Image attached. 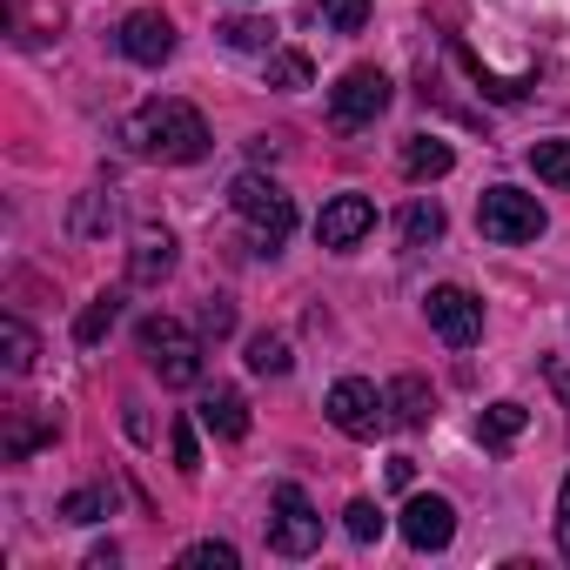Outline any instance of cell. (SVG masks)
Instances as JSON below:
<instances>
[{"mask_svg":"<svg viewBox=\"0 0 570 570\" xmlns=\"http://www.w3.org/2000/svg\"><path fill=\"white\" fill-rule=\"evenodd\" d=\"M108 510H115V490H108V483H88V490H75V497L61 503L68 523H101Z\"/></svg>","mask_w":570,"mask_h":570,"instance_id":"cell-22","label":"cell"},{"mask_svg":"<svg viewBox=\"0 0 570 570\" xmlns=\"http://www.w3.org/2000/svg\"><path fill=\"white\" fill-rule=\"evenodd\" d=\"M202 430H215L222 443H242V436H248V403H242L235 390L202 396Z\"/></svg>","mask_w":570,"mask_h":570,"instance_id":"cell-12","label":"cell"},{"mask_svg":"<svg viewBox=\"0 0 570 570\" xmlns=\"http://www.w3.org/2000/svg\"><path fill=\"white\" fill-rule=\"evenodd\" d=\"M181 570H235V543H188Z\"/></svg>","mask_w":570,"mask_h":570,"instance_id":"cell-27","label":"cell"},{"mask_svg":"<svg viewBox=\"0 0 570 570\" xmlns=\"http://www.w3.org/2000/svg\"><path fill=\"white\" fill-rule=\"evenodd\" d=\"M403 168H410L416 181H436V175H450V168H456V155H450V141H436V135H410Z\"/></svg>","mask_w":570,"mask_h":570,"instance_id":"cell-16","label":"cell"},{"mask_svg":"<svg viewBox=\"0 0 570 570\" xmlns=\"http://www.w3.org/2000/svg\"><path fill=\"white\" fill-rule=\"evenodd\" d=\"M523 423H530L523 403H490V410L476 416V436H483V450H510V443L523 436Z\"/></svg>","mask_w":570,"mask_h":570,"instance_id":"cell-15","label":"cell"},{"mask_svg":"<svg viewBox=\"0 0 570 570\" xmlns=\"http://www.w3.org/2000/svg\"><path fill=\"white\" fill-rule=\"evenodd\" d=\"M115 316H121V296H95V303L75 316V343H81V350H95V343L115 330Z\"/></svg>","mask_w":570,"mask_h":570,"instance_id":"cell-21","label":"cell"},{"mask_svg":"<svg viewBox=\"0 0 570 570\" xmlns=\"http://www.w3.org/2000/svg\"><path fill=\"white\" fill-rule=\"evenodd\" d=\"M390 483H396V490H410V483H416V463H410V456H396V463H390Z\"/></svg>","mask_w":570,"mask_h":570,"instance_id":"cell-32","label":"cell"},{"mask_svg":"<svg viewBox=\"0 0 570 570\" xmlns=\"http://www.w3.org/2000/svg\"><path fill=\"white\" fill-rule=\"evenodd\" d=\"M343 517H350V537H356V543H376V537H383V510H376L370 497H356Z\"/></svg>","mask_w":570,"mask_h":570,"instance_id":"cell-28","label":"cell"},{"mask_svg":"<svg viewBox=\"0 0 570 570\" xmlns=\"http://www.w3.org/2000/svg\"><path fill=\"white\" fill-rule=\"evenodd\" d=\"M370 228H376V202H370V195H336V202H323V215H316V242H323V248H356Z\"/></svg>","mask_w":570,"mask_h":570,"instance_id":"cell-10","label":"cell"},{"mask_svg":"<svg viewBox=\"0 0 570 570\" xmlns=\"http://www.w3.org/2000/svg\"><path fill=\"white\" fill-rule=\"evenodd\" d=\"M383 108H390V75H383V68H350V75L330 88V121H336L343 135L370 128Z\"/></svg>","mask_w":570,"mask_h":570,"instance_id":"cell-5","label":"cell"},{"mask_svg":"<svg viewBox=\"0 0 570 570\" xmlns=\"http://www.w3.org/2000/svg\"><path fill=\"white\" fill-rule=\"evenodd\" d=\"M55 443V416H35V410H8V456L21 463L28 450Z\"/></svg>","mask_w":570,"mask_h":570,"instance_id":"cell-17","label":"cell"},{"mask_svg":"<svg viewBox=\"0 0 570 570\" xmlns=\"http://www.w3.org/2000/svg\"><path fill=\"white\" fill-rule=\"evenodd\" d=\"M450 537H456L450 497H410V503H403V543H410V550H443Z\"/></svg>","mask_w":570,"mask_h":570,"instance_id":"cell-11","label":"cell"},{"mask_svg":"<svg viewBox=\"0 0 570 570\" xmlns=\"http://www.w3.org/2000/svg\"><path fill=\"white\" fill-rule=\"evenodd\" d=\"M248 370L255 376H289V343H282V336H255L248 343Z\"/></svg>","mask_w":570,"mask_h":570,"instance_id":"cell-24","label":"cell"},{"mask_svg":"<svg viewBox=\"0 0 570 570\" xmlns=\"http://www.w3.org/2000/svg\"><path fill=\"white\" fill-rule=\"evenodd\" d=\"M115 48H121L135 68H161V61L175 55V21L155 14V8H135V14L115 28Z\"/></svg>","mask_w":570,"mask_h":570,"instance_id":"cell-9","label":"cell"},{"mask_svg":"<svg viewBox=\"0 0 570 570\" xmlns=\"http://www.w3.org/2000/svg\"><path fill=\"white\" fill-rule=\"evenodd\" d=\"M141 356H148V370H155L168 390L202 383V343H195L175 316H148V323H141Z\"/></svg>","mask_w":570,"mask_h":570,"instance_id":"cell-3","label":"cell"},{"mask_svg":"<svg viewBox=\"0 0 570 570\" xmlns=\"http://www.w3.org/2000/svg\"><path fill=\"white\" fill-rule=\"evenodd\" d=\"M35 356H41L35 330H28L21 316H8V323H0V363H8L14 376H28V370H35Z\"/></svg>","mask_w":570,"mask_h":570,"instance_id":"cell-18","label":"cell"},{"mask_svg":"<svg viewBox=\"0 0 570 570\" xmlns=\"http://www.w3.org/2000/svg\"><path fill=\"white\" fill-rule=\"evenodd\" d=\"M403 242H410V248H430V242H443V208L416 195V202L403 208Z\"/></svg>","mask_w":570,"mask_h":570,"instance_id":"cell-20","label":"cell"},{"mask_svg":"<svg viewBox=\"0 0 570 570\" xmlns=\"http://www.w3.org/2000/svg\"><path fill=\"white\" fill-rule=\"evenodd\" d=\"M557 550L570 563V470H563V490H557Z\"/></svg>","mask_w":570,"mask_h":570,"instance_id":"cell-31","label":"cell"},{"mask_svg":"<svg viewBox=\"0 0 570 570\" xmlns=\"http://www.w3.org/2000/svg\"><path fill=\"white\" fill-rule=\"evenodd\" d=\"M268 510H275V517H268V543H275L282 557H309V550L323 543V517H316V503H309L296 483H282Z\"/></svg>","mask_w":570,"mask_h":570,"instance_id":"cell-6","label":"cell"},{"mask_svg":"<svg viewBox=\"0 0 570 570\" xmlns=\"http://www.w3.org/2000/svg\"><path fill=\"white\" fill-rule=\"evenodd\" d=\"M228 202H235V215L248 222V242H255L262 255H275L282 242H289V228H296V202L282 195L268 175H235Z\"/></svg>","mask_w":570,"mask_h":570,"instance_id":"cell-2","label":"cell"},{"mask_svg":"<svg viewBox=\"0 0 570 570\" xmlns=\"http://www.w3.org/2000/svg\"><path fill=\"white\" fill-rule=\"evenodd\" d=\"M476 228H483V242H497V248H523V242L543 235V208H537V195H523V188H483Z\"/></svg>","mask_w":570,"mask_h":570,"instance_id":"cell-4","label":"cell"},{"mask_svg":"<svg viewBox=\"0 0 570 570\" xmlns=\"http://www.w3.org/2000/svg\"><path fill=\"white\" fill-rule=\"evenodd\" d=\"M323 410H330V423L343 436H376L390 423V396H376V383H363V376H343Z\"/></svg>","mask_w":570,"mask_h":570,"instance_id":"cell-7","label":"cell"},{"mask_svg":"<svg viewBox=\"0 0 570 570\" xmlns=\"http://www.w3.org/2000/svg\"><path fill=\"white\" fill-rule=\"evenodd\" d=\"M228 330H235L228 296H208V303H202V336H228Z\"/></svg>","mask_w":570,"mask_h":570,"instance_id":"cell-30","label":"cell"},{"mask_svg":"<svg viewBox=\"0 0 570 570\" xmlns=\"http://www.w3.org/2000/svg\"><path fill=\"white\" fill-rule=\"evenodd\" d=\"M323 21H330L336 35H363V21H370V0H323Z\"/></svg>","mask_w":570,"mask_h":570,"instance_id":"cell-26","label":"cell"},{"mask_svg":"<svg viewBox=\"0 0 570 570\" xmlns=\"http://www.w3.org/2000/svg\"><path fill=\"white\" fill-rule=\"evenodd\" d=\"M175 268V235L168 228H141V242H135V282L148 289V282H161Z\"/></svg>","mask_w":570,"mask_h":570,"instance_id":"cell-14","label":"cell"},{"mask_svg":"<svg viewBox=\"0 0 570 570\" xmlns=\"http://www.w3.org/2000/svg\"><path fill=\"white\" fill-rule=\"evenodd\" d=\"M168 443H175V470H181V476H195V470H202V450H195V423H175V436H168Z\"/></svg>","mask_w":570,"mask_h":570,"instance_id":"cell-29","label":"cell"},{"mask_svg":"<svg viewBox=\"0 0 570 570\" xmlns=\"http://www.w3.org/2000/svg\"><path fill=\"white\" fill-rule=\"evenodd\" d=\"M268 88H309V55H268Z\"/></svg>","mask_w":570,"mask_h":570,"instance_id":"cell-25","label":"cell"},{"mask_svg":"<svg viewBox=\"0 0 570 570\" xmlns=\"http://www.w3.org/2000/svg\"><path fill=\"white\" fill-rule=\"evenodd\" d=\"M530 168H537V181L570 188V141H537V148H530Z\"/></svg>","mask_w":570,"mask_h":570,"instance_id":"cell-23","label":"cell"},{"mask_svg":"<svg viewBox=\"0 0 570 570\" xmlns=\"http://www.w3.org/2000/svg\"><path fill=\"white\" fill-rule=\"evenodd\" d=\"M121 141H128V155H141V161L188 168V161L208 155V121H202L188 101H141V108L121 121Z\"/></svg>","mask_w":570,"mask_h":570,"instance_id":"cell-1","label":"cell"},{"mask_svg":"<svg viewBox=\"0 0 570 570\" xmlns=\"http://www.w3.org/2000/svg\"><path fill=\"white\" fill-rule=\"evenodd\" d=\"M430 330L450 343V350H470L476 336H483V303L463 289V282H443V289H430Z\"/></svg>","mask_w":570,"mask_h":570,"instance_id":"cell-8","label":"cell"},{"mask_svg":"<svg viewBox=\"0 0 570 570\" xmlns=\"http://www.w3.org/2000/svg\"><path fill=\"white\" fill-rule=\"evenodd\" d=\"M215 35H222L235 55H268V48H275V28H268V21H255V14H235V21H222Z\"/></svg>","mask_w":570,"mask_h":570,"instance_id":"cell-19","label":"cell"},{"mask_svg":"<svg viewBox=\"0 0 570 570\" xmlns=\"http://www.w3.org/2000/svg\"><path fill=\"white\" fill-rule=\"evenodd\" d=\"M430 410H436V403H430V383H423V376H396V383H390V423L423 430Z\"/></svg>","mask_w":570,"mask_h":570,"instance_id":"cell-13","label":"cell"}]
</instances>
